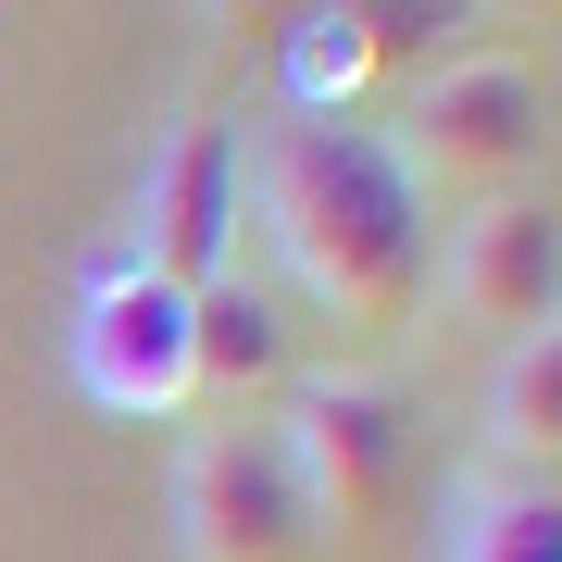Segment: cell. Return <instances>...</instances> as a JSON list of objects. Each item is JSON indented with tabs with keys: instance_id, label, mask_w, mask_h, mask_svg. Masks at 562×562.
Listing matches in <instances>:
<instances>
[{
	"instance_id": "8992f818",
	"label": "cell",
	"mask_w": 562,
	"mask_h": 562,
	"mask_svg": "<svg viewBox=\"0 0 562 562\" xmlns=\"http://www.w3.org/2000/svg\"><path fill=\"white\" fill-rule=\"evenodd\" d=\"M238 176H250V138H238V113H176L150 138L138 162V250L162 288H201L238 262Z\"/></svg>"
},
{
	"instance_id": "3957f363",
	"label": "cell",
	"mask_w": 562,
	"mask_h": 562,
	"mask_svg": "<svg viewBox=\"0 0 562 562\" xmlns=\"http://www.w3.org/2000/svg\"><path fill=\"white\" fill-rule=\"evenodd\" d=\"M387 150L413 162L425 201H438V188L513 201V188L538 176V150H550V76L513 63V50H462V63H438V76L413 88V113H401Z\"/></svg>"
},
{
	"instance_id": "9c48e42d",
	"label": "cell",
	"mask_w": 562,
	"mask_h": 562,
	"mask_svg": "<svg viewBox=\"0 0 562 562\" xmlns=\"http://www.w3.org/2000/svg\"><path fill=\"white\" fill-rule=\"evenodd\" d=\"M562 325H525L501 338V375H487V475L513 487H562Z\"/></svg>"
},
{
	"instance_id": "ba28073f",
	"label": "cell",
	"mask_w": 562,
	"mask_h": 562,
	"mask_svg": "<svg viewBox=\"0 0 562 562\" xmlns=\"http://www.w3.org/2000/svg\"><path fill=\"white\" fill-rule=\"evenodd\" d=\"M188 387H213V401H276V387H301V313L276 301V276L262 262H225V276L188 288Z\"/></svg>"
},
{
	"instance_id": "8fae6325",
	"label": "cell",
	"mask_w": 562,
	"mask_h": 562,
	"mask_svg": "<svg viewBox=\"0 0 562 562\" xmlns=\"http://www.w3.org/2000/svg\"><path fill=\"white\" fill-rule=\"evenodd\" d=\"M276 76H288V113H350L362 88H375V50H362L350 0H338V13H288V38H276Z\"/></svg>"
},
{
	"instance_id": "7c38bea8",
	"label": "cell",
	"mask_w": 562,
	"mask_h": 562,
	"mask_svg": "<svg viewBox=\"0 0 562 562\" xmlns=\"http://www.w3.org/2000/svg\"><path fill=\"white\" fill-rule=\"evenodd\" d=\"M350 25H362V50H375V76H387V63H425V76H438V50L475 13H438V0H350Z\"/></svg>"
},
{
	"instance_id": "277c9868",
	"label": "cell",
	"mask_w": 562,
	"mask_h": 562,
	"mask_svg": "<svg viewBox=\"0 0 562 562\" xmlns=\"http://www.w3.org/2000/svg\"><path fill=\"white\" fill-rule=\"evenodd\" d=\"M63 362H76L88 413H113V425H162V413H188V401H201V387H188V288H162L150 262L113 238L101 262H88V288H76Z\"/></svg>"
},
{
	"instance_id": "6da1fadb",
	"label": "cell",
	"mask_w": 562,
	"mask_h": 562,
	"mask_svg": "<svg viewBox=\"0 0 562 562\" xmlns=\"http://www.w3.org/2000/svg\"><path fill=\"white\" fill-rule=\"evenodd\" d=\"M238 225H262V250H276V301H313L350 338H401L438 288V201L387 150V125L350 113L262 125L238 176Z\"/></svg>"
},
{
	"instance_id": "7a4b0ae2",
	"label": "cell",
	"mask_w": 562,
	"mask_h": 562,
	"mask_svg": "<svg viewBox=\"0 0 562 562\" xmlns=\"http://www.w3.org/2000/svg\"><path fill=\"white\" fill-rule=\"evenodd\" d=\"M276 438L313 501V538H375L413 501V387L375 362H325V375L301 362V387L276 401Z\"/></svg>"
},
{
	"instance_id": "52a82bcc",
	"label": "cell",
	"mask_w": 562,
	"mask_h": 562,
	"mask_svg": "<svg viewBox=\"0 0 562 562\" xmlns=\"http://www.w3.org/2000/svg\"><path fill=\"white\" fill-rule=\"evenodd\" d=\"M425 301H450L462 325H501V338H525V325H562V213L538 201V188H513V201H475L450 225L438 250V288Z\"/></svg>"
},
{
	"instance_id": "30bf717a",
	"label": "cell",
	"mask_w": 562,
	"mask_h": 562,
	"mask_svg": "<svg viewBox=\"0 0 562 562\" xmlns=\"http://www.w3.org/2000/svg\"><path fill=\"white\" fill-rule=\"evenodd\" d=\"M450 562H562V487L475 475L462 513H450Z\"/></svg>"
},
{
	"instance_id": "5b68a950",
	"label": "cell",
	"mask_w": 562,
	"mask_h": 562,
	"mask_svg": "<svg viewBox=\"0 0 562 562\" xmlns=\"http://www.w3.org/2000/svg\"><path fill=\"white\" fill-rule=\"evenodd\" d=\"M176 550L188 562H313L325 550L276 413H225L176 450Z\"/></svg>"
}]
</instances>
